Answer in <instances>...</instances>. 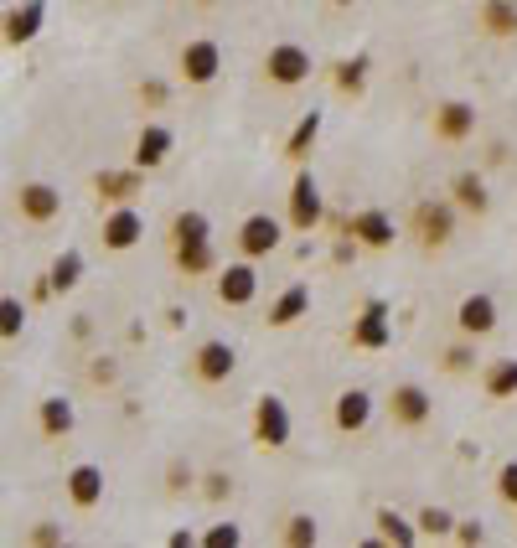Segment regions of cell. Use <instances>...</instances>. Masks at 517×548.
I'll list each match as a JSON object with an SVG mask.
<instances>
[{"mask_svg":"<svg viewBox=\"0 0 517 548\" xmlns=\"http://www.w3.org/2000/svg\"><path fill=\"white\" fill-rule=\"evenodd\" d=\"M140 233H145V223H140V212H135V207H119L114 218L104 223V243H109V249H135Z\"/></svg>","mask_w":517,"mask_h":548,"instance_id":"8","label":"cell"},{"mask_svg":"<svg viewBox=\"0 0 517 548\" xmlns=\"http://www.w3.org/2000/svg\"><path fill=\"white\" fill-rule=\"evenodd\" d=\"M502 497H507V502H517V461H512V466H502Z\"/></svg>","mask_w":517,"mask_h":548,"instance_id":"35","label":"cell"},{"mask_svg":"<svg viewBox=\"0 0 517 548\" xmlns=\"http://www.w3.org/2000/svg\"><path fill=\"white\" fill-rule=\"evenodd\" d=\"M362 68H368V57H352V63H342L337 83H342V88H362Z\"/></svg>","mask_w":517,"mask_h":548,"instance_id":"33","label":"cell"},{"mask_svg":"<svg viewBox=\"0 0 517 548\" xmlns=\"http://www.w3.org/2000/svg\"><path fill=\"white\" fill-rule=\"evenodd\" d=\"M481 538H486L481 523H466V528H461V543H481Z\"/></svg>","mask_w":517,"mask_h":548,"instance_id":"36","label":"cell"},{"mask_svg":"<svg viewBox=\"0 0 517 548\" xmlns=\"http://www.w3.org/2000/svg\"><path fill=\"white\" fill-rule=\"evenodd\" d=\"M238 243H243V254H249V259H259V254H269V249L280 243V223L269 218V212H254V218L243 223Z\"/></svg>","mask_w":517,"mask_h":548,"instance_id":"7","label":"cell"},{"mask_svg":"<svg viewBox=\"0 0 517 548\" xmlns=\"http://www.w3.org/2000/svg\"><path fill=\"white\" fill-rule=\"evenodd\" d=\"M419 238H424V243H445V238H450V207L424 202V207H419Z\"/></svg>","mask_w":517,"mask_h":548,"instance_id":"19","label":"cell"},{"mask_svg":"<svg viewBox=\"0 0 517 548\" xmlns=\"http://www.w3.org/2000/svg\"><path fill=\"white\" fill-rule=\"evenodd\" d=\"M254 430H259L264 445H285V440H290V409H285L280 399H259V409H254Z\"/></svg>","mask_w":517,"mask_h":548,"instance_id":"4","label":"cell"},{"mask_svg":"<svg viewBox=\"0 0 517 548\" xmlns=\"http://www.w3.org/2000/svg\"><path fill=\"white\" fill-rule=\"evenodd\" d=\"M176 259H181L187 274L212 269V233H207L202 212H181V218H176Z\"/></svg>","mask_w":517,"mask_h":548,"instance_id":"1","label":"cell"},{"mask_svg":"<svg viewBox=\"0 0 517 548\" xmlns=\"http://www.w3.org/2000/svg\"><path fill=\"white\" fill-rule=\"evenodd\" d=\"M290 218L295 228H316L321 223V187H316V176H295V192H290Z\"/></svg>","mask_w":517,"mask_h":548,"instance_id":"3","label":"cell"},{"mask_svg":"<svg viewBox=\"0 0 517 548\" xmlns=\"http://www.w3.org/2000/svg\"><path fill=\"white\" fill-rule=\"evenodd\" d=\"M481 21H486V32L512 37V32H517V6H512V0H486V6H481Z\"/></svg>","mask_w":517,"mask_h":548,"instance_id":"21","label":"cell"},{"mask_svg":"<svg viewBox=\"0 0 517 548\" xmlns=\"http://www.w3.org/2000/svg\"><path fill=\"white\" fill-rule=\"evenodd\" d=\"M21 326H26L21 300H0V337H21Z\"/></svg>","mask_w":517,"mask_h":548,"instance_id":"29","label":"cell"},{"mask_svg":"<svg viewBox=\"0 0 517 548\" xmlns=\"http://www.w3.org/2000/svg\"><path fill=\"white\" fill-rule=\"evenodd\" d=\"M171 156V130L166 125H145L140 145H135V166H161Z\"/></svg>","mask_w":517,"mask_h":548,"instance_id":"13","label":"cell"},{"mask_svg":"<svg viewBox=\"0 0 517 548\" xmlns=\"http://www.w3.org/2000/svg\"><path fill=\"white\" fill-rule=\"evenodd\" d=\"M378 523H383V538H388V543H404V548L414 543V528H409L393 507H388V512H378Z\"/></svg>","mask_w":517,"mask_h":548,"instance_id":"28","label":"cell"},{"mask_svg":"<svg viewBox=\"0 0 517 548\" xmlns=\"http://www.w3.org/2000/svg\"><path fill=\"white\" fill-rule=\"evenodd\" d=\"M352 233H357L362 243H373V249L393 243V223L383 218V212H357V218H352Z\"/></svg>","mask_w":517,"mask_h":548,"instance_id":"20","label":"cell"},{"mask_svg":"<svg viewBox=\"0 0 517 548\" xmlns=\"http://www.w3.org/2000/svg\"><path fill=\"white\" fill-rule=\"evenodd\" d=\"M352 342L357 347H388V306H383V300L368 306V316H362L357 331H352Z\"/></svg>","mask_w":517,"mask_h":548,"instance_id":"14","label":"cell"},{"mask_svg":"<svg viewBox=\"0 0 517 548\" xmlns=\"http://www.w3.org/2000/svg\"><path fill=\"white\" fill-rule=\"evenodd\" d=\"M393 419H399V424H424V419H430V393L414 388V383L393 388Z\"/></svg>","mask_w":517,"mask_h":548,"instance_id":"10","label":"cell"},{"mask_svg":"<svg viewBox=\"0 0 517 548\" xmlns=\"http://www.w3.org/2000/svg\"><path fill=\"white\" fill-rule=\"evenodd\" d=\"M68 492H73L78 507H94V502L104 497V471H99V466H78V471L68 476Z\"/></svg>","mask_w":517,"mask_h":548,"instance_id":"16","label":"cell"},{"mask_svg":"<svg viewBox=\"0 0 517 548\" xmlns=\"http://www.w3.org/2000/svg\"><path fill=\"white\" fill-rule=\"evenodd\" d=\"M471 125H476V114H471L466 104H445V109H440V135H445V140H466Z\"/></svg>","mask_w":517,"mask_h":548,"instance_id":"22","label":"cell"},{"mask_svg":"<svg viewBox=\"0 0 517 548\" xmlns=\"http://www.w3.org/2000/svg\"><path fill=\"white\" fill-rule=\"evenodd\" d=\"M42 16H47L42 0H26V6L6 21V37H11V42H32V37L42 32Z\"/></svg>","mask_w":517,"mask_h":548,"instance_id":"17","label":"cell"},{"mask_svg":"<svg viewBox=\"0 0 517 548\" xmlns=\"http://www.w3.org/2000/svg\"><path fill=\"white\" fill-rule=\"evenodd\" d=\"M197 373H202L207 383H223V378L233 373V347H228V342H207V347L197 352Z\"/></svg>","mask_w":517,"mask_h":548,"instance_id":"15","label":"cell"},{"mask_svg":"<svg viewBox=\"0 0 517 548\" xmlns=\"http://www.w3.org/2000/svg\"><path fill=\"white\" fill-rule=\"evenodd\" d=\"M419 528L440 538V533H450V528H455V517H450L445 507H424V517H419Z\"/></svg>","mask_w":517,"mask_h":548,"instance_id":"31","label":"cell"},{"mask_svg":"<svg viewBox=\"0 0 517 548\" xmlns=\"http://www.w3.org/2000/svg\"><path fill=\"white\" fill-rule=\"evenodd\" d=\"M264 68H269V78H275V83H306V78H311V52H300V47H275Z\"/></svg>","mask_w":517,"mask_h":548,"instance_id":"6","label":"cell"},{"mask_svg":"<svg viewBox=\"0 0 517 548\" xmlns=\"http://www.w3.org/2000/svg\"><path fill=\"white\" fill-rule=\"evenodd\" d=\"M57 207H63V197H57L47 181H32V187H21V212L32 223H47V218H57Z\"/></svg>","mask_w":517,"mask_h":548,"instance_id":"11","label":"cell"},{"mask_svg":"<svg viewBox=\"0 0 517 548\" xmlns=\"http://www.w3.org/2000/svg\"><path fill=\"white\" fill-rule=\"evenodd\" d=\"M285 538H290V543H316V523H311V517H290Z\"/></svg>","mask_w":517,"mask_h":548,"instance_id":"32","label":"cell"},{"mask_svg":"<svg viewBox=\"0 0 517 548\" xmlns=\"http://www.w3.org/2000/svg\"><path fill=\"white\" fill-rule=\"evenodd\" d=\"M207 543H212V548H233V543H238V528H233V523L212 528V533H207Z\"/></svg>","mask_w":517,"mask_h":548,"instance_id":"34","label":"cell"},{"mask_svg":"<svg viewBox=\"0 0 517 548\" xmlns=\"http://www.w3.org/2000/svg\"><path fill=\"white\" fill-rule=\"evenodd\" d=\"M455 197H461L466 207H486V187H481V176H461V181H455Z\"/></svg>","mask_w":517,"mask_h":548,"instance_id":"30","label":"cell"},{"mask_svg":"<svg viewBox=\"0 0 517 548\" xmlns=\"http://www.w3.org/2000/svg\"><path fill=\"white\" fill-rule=\"evenodd\" d=\"M306 306H311V290H306V285H290V290L275 300V311H269V321H275V326H290V321H300V316H306Z\"/></svg>","mask_w":517,"mask_h":548,"instance_id":"18","label":"cell"},{"mask_svg":"<svg viewBox=\"0 0 517 548\" xmlns=\"http://www.w3.org/2000/svg\"><path fill=\"white\" fill-rule=\"evenodd\" d=\"M486 393H492V399H512V393H517V357L497 362V368L486 373Z\"/></svg>","mask_w":517,"mask_h":548,"instance_id":"24","label":"cell"},{"mask_svg":"<svg viewBox=\"0 0 517 548\" xmlns=\"http://www.w3.org/2000/svg\"><path fill=\"white\" fill-rule=\"evenodd\" d=\"M492 326H497V300H492V295H466V300H461V331H471V337H486Z\"/></svg>","mask_w":517,"mask_h":548,"instance_id":"9","label":"cell"},{"mask_svg":"<svg viewBox=\"0 0 517 548\" xmlns=\"http://www.w3.org/2000/svg\"><path fill=\"white\" fill-rule=\"evenodd\" d=\"M78 274H83V259H78V254H63V259L52 264V280H47V285H52V290H73Z\"/></svg>","mask_w":517,"mask_h":548,"instance_id":"26","label":"cell"},{"mask_svg":"<svg viewBox=\"0 0 517 548\" xmlns=\"http://www.w3.org/2000/svg\"><path fill=\"white\" fill-rule=\"evenodd\" d=\"M218 68H223L218 42H187V52H181V73H187V83H212Z\"/></svg>","mask_w":517,"mask_h":548,"instance_id":"2","label":"cell"},{"mask_svg":"<svg viewBox=\"0 0 517 548\" xmlns=\"http://www.w3.org/2000/svg\"><path fill=\"white\" fill-rule=\"evenodd\" d=\"M368 419H373V399L362 388H347L337 399V430H362Z\"/></svg>","mask_w":517,"mask_h":548,"instance_id":"12","label":"cell"},{"mask_svg":"<svg viewBox=\"0 0 517 548\" xmlns=\"http://www.w3.org/2000/svg\"><path fill=\"white\" fill-rule=\"evenodd\" d=\"M342 6H352V0H342Z\"/></svg>","mask_w":517,"mask_h":548,"instance_id":"37","label":"cell"},{"mask_svg":"<svg viewBox=\"0 0 517 548\" xmlns=\"http://www.w3.org/2000/svg\"><path fill=\"white\" fill-rule=\"evenodd\" d=\"M42 430L47 435H68L73 430V404L68 399H47L42 404Z\"/></svg>","mask_w":517,"mask_h":548,"instance_id":"25","label":"cell"},{"mask_svg":"<svg viewBox=\"0 0 517 548\" xmlns=\"http://www.w3.org/2000/svg\"><path fill=\"white\" fill-rule=\"evenodd\" d=\"M316 130H321V114L311 109V114L295 125V135H290V145H285V150H290V156H306V150H311V140H316Z\"/></svg>","mask_w":517,"mask_h":548,"instance_id":"27","label":"cell"},{"mask_svg":"<svg viewBox=\"0 0 517 548\" xmlns=\"http://www.w3.org/2000/svg\"><path fill=\"white\" fill-rule=\"evenodd\" d=\"M254 290H259V274H254V264H228V269L218 274V295L228 300V306H249V300H254Z\"/></svg>","mask_w":517,"mask_h":548,"instance_id":"5","label":"cell"},{"mask_svg":"<svg viewBox=\"0 0 517 548\" xmlns=\"http://www.w3.org/2000/svg\"><path fill=\"white\" fill-rule=\"evenodd\" d=\"M99 192L114 197V202H125V197L140 192V176L135 171H99Z\"/></svg>","mask_w":517,"mask_h":548,"instance_id":"23","label":"cell"}]
</instances>
